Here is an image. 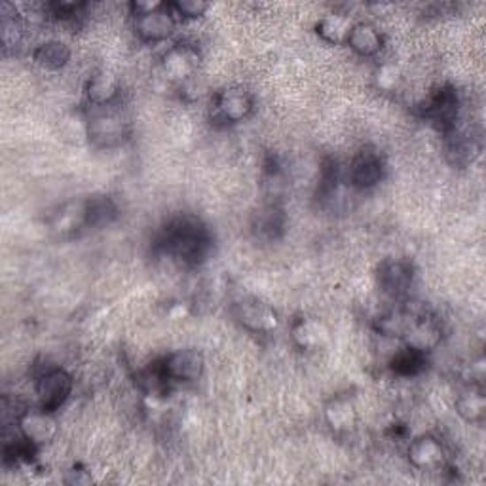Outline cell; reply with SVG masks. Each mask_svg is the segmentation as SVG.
<instances>
[{"instance_id": "14", "label": "cell", "mask_w": 486, "mask_h": 486, "mask_svg": "<svg viewBox=\"0 0 486 486\" xmlns=\"http://www.w3.org/2000/svg\"><path fill=\"white\" fill-rule=\"evenodd\" d=\"M291 335L295 344L306 351H318L329 343V331H327V327L321 321L310 318H302L295 321Z\"/></svg>"}, {"instance_id": "8", "label": "cell", "mask_w": 486, "mask_h": 486, "mask_svg": "<svg viewBox=\"0 0 486 486\" xmlns=\"http://www.w3.org/2000/svg\"><path fill=\"white\" fill-rule=\"evenodd\" d=\"M175 29V18L172 16V6H158L156 10L144 12L135 16V31L147 42L164 41Z\"/></svg>"}, {"instance_id": "2", "label": "cell", "mask_w": 486, "mask_h": 486, "mask_svg": "<svg viewBox=\"0 0 486 486\" xmlns=\"http://www.w3.org/2000/svg\"><path fill=\"white\" fill-rule=\"evenodd\" d=\"M73 391V378L63 369H48L36 380L38 409L56 413L69 399Z\"/></svg>"}, {"instance_id": "27", "label": "cell", "mask_w": 486, "mask_h": 486, "mask_svg": "<svg viewBox=\"0 0 486 486\" xmlns=\"http://www.w3.org/2000/svg\"><path fill=\"white\" fill-rule=\"evenodd\" d=\"M399 81H401V76H399V71L396 65H384V67H380L378 76H376V82L380 88L386 91H391L393 88H397Z\"/></svg>"}, {"instance_id": "26", "label": "cell", "mask_w": 486, "mask_h": 486, "mask_svg": "<svg viewBox=\"0 0 486 486\" xmlns=\"http://www.w3.org/2000/svg\"><path fill=\"white\" fill-rule=\"evenodd\" d=\"M209 4L200 3V0H182V3L172 4V10H175L182 18H200L205 14Z\"/></svg>"}, {"instance_id": "17", "label": "cell", "mask_w": 486, "mask_h": 486, "mask_svg": "<svg viewBox=\"0 0 486 486\" xmlns=\"http://www.w3.org/2000/svg\"><path fill=\"white\" fill-rule=\"evenodd\" d=\"M346 44L356 51V54L363 58H371L382 50L384 38L373 23H356L350 31Z\"/></svg>"}, {"instance_id": "24", "label": "cell", "mask_w": 486, "mask_h": 486, "mask_svg": "<svg viewBox=\"0 0 486 486\" xmlns=\"http://www.w3.org/2000/svg\"><path fill=\"white\" fill-rule=\"evenodd\" d=\"M479 154V147L473 139L458 135L451 141L449 144V156L452 158V162L458 166H466L473 162V158Z\"/></svg>"}, {"instance_id": "7", "label": "cell", "mask_w": 486, "mask_h": 486, "mask_svg": "<svg viewBox=\"0 0 486 486\" xmlns=\"http://www.w3.org/2000/svg\"><path fill=\"white\" fill-rule=\"evenodd\" d=\"M458 94L452 86H443L433 91L426 103V116L443 131H452L458 118Z\"/></svg>"}, {"instance_id": "13", "label": "cell", "mask_w": 486, "mask_h": 486, "mask_svg": "<svg viewBox=\"0 0 486 486\" xmlns=\"http://www.w3.org/2000/svg\"><path fill=\"white\" fill-rule=\"evenodd\" d=\"M409 462L416 469H436L444 462V449L437 437L420 436L409 444Z\"/></svg>"}, {"instance_id": "1", "label": "cell", "mask_w": 486, "mask_h": 486, "mask_svg": "<svg viewBox=\"0 0 486 486\" xmlns=\"http://www.w3.org/2000/svg\"><path fill=\"white\" fill-rule=\"evenodd\" d=\"M162 247L185 265H198L212 249V234L198 217L181 215L164 228Z\"/></svg>"}, {"instance_id": "19", "label": "cell", "mask_w": 486, "mask_h": 486, "mask_svg": "<svg viewBox=\"0 0 486 486\" xmlns=\"http://www.w3.org/2000/svg\"><path fill=\"white\" fill-rule=\"evenodd\" d=\"M283 225H285V215L282 209L275 205H266L255 215L253 230L257 232V235H260V238L274 240L283 232Z\"/></svg>"}, {"instance_id": "11", "label": "cell", "mask_w": 486, "mask_h": 486, "mask_svg": "<svg viewBox=\"0 0 486 486\" xmlns=\"http://www.w3.org/2000/svg\"><path fill=\"white\" fill-rule=\"evenodd\" d=\"M88 135L96 147H116L127 137V124L122 120V116L99 114L89 120Z\"/></svg>"}, {"instance_id": "15", "label": "cell", "mask_w": 486, "mask_h": 486, "mask_svg": "<svg viewBox=\"0 0 486 486\" xmlns=\"http://www.w3.org/2000/svg\"><path fill=\"white\" fill-rule=\"evenodd\" d=\"M118 94H120V82L109 71H99L88 81L86 96L96 107H107L118 97Z\"/></svg>"}, {"instance_id": "4", "label": "cell", "mask_w": 486, "mask_h": 486, "mask_svg": "<svg viewBox=\"0 0 486 486\" xmlns=\"http://www.w3.org/2000/svg\"><path fill=\"white\" fill-rule=\"evenodd\" d=\"M253 97L242 88L222 89L213 99L212 118L219 124H238L251 114Z\"/></svg>"}, {"instance_id": "5", "label": "cell", "mask_w": 486, "mask_h": 486, "mask_svg": "<svg viewBox=\"0 0 486 486\" xmlns=\"http://www.w3.org/2000/svg\"><path fill=\"white\" fill-rule=\"evenodd\" d=\"M413 266L406 260L388 258L378 266V285L393 298H401L413 285Z\"/></svg>"}, {"instance_id": "10", "label": "cell", "mask_w": 486, "mask_h": 486, "mask_svg": "<svg viewBox=\"0 0 486 486\" xmlns=\"http://www.w3.org/2000/svg\"><path fill=\"white\" fill-rule=\"evenodd\" d=\"M18 426H19L21 436L25 439H29L36 446L51 443V439H54L58 433V422L54 420V416L42 409L23 411L18 416Z\"/></svg>"}, {"instance_id": "21", "label": "cell", "mask_w": 486, "mask_h": 486, "mask_svg": "<svg viewBox=\"0 0 486 486\" xmlns=\"http://www.w3.org/2000/svg\"><path fill=\"white\" fill-rule=\"evenodd\" d=\"M351 27H353V23L350 21V18L331 14V16L321 18L315 29H318V35L323 38V41L331 42V44H344V42H348Z\"/></svg>"}, {"instance_id": "12", "label": "cell", "mask_w": 486, "mask_h": 486, "mask_svg": "<svg viewBox=\"0 0 486 486\" xmlns=\"http://www.w3.org/2000/svg\"><path fill=\"white\" fill-rule=\"evenodd\" d=\"M200 56L192 46L187 44H177L167 51L162 59V71L167 81L182 82L190 78L196 69H198Z\"/></svg>"}, {"instance_id": "9", "label": "cell", "mask_w": 486, "mask_h": 486, "mask_svg": "<svg viewBox=\"0 0 486 486\" xmlns=\"http://www.w3.org/2000/svg\"><path fill=\"white\" fill-rule=\"evenodd\" d=\"M384 177V160L380 152L373 149H363L353 158L350 167V181L358 189H373Z\"/></svg>"}, {"instance_id": "20", "label": "cell", "mask_w": 486, "mask_h": 486, "mask_svg": "<svg viewBox=\"0 0 486 486\" xmlns=\"http://www.w3.org/2000/svg\"><path fill=\"white\" fill-rule=\"evenodd\" d=\"M390 366L399 376H416L426 369V353L405 346L403 350L396 351V356L390 361Z\"/></svg>"}, {"instance_id": "25", "label": "cell", "mask_w": 486, "mask_h": 486, "mask_svg": "<svg viewBox=\"0 0 486 486\" xmlns=\"http://www.w3.org/2000/svg\"><path fill=\"white\" fill-rule=\"evenodd\" d=\"M21 36V25L18 18H10L6 12H3V42L6 48L16 46Z\"/></svg>"}, {"instance_id": "18", "label": "cell", "mask_w": 486, "mask_h": 486, "mask_svg": "<svg viewBox=\"0 0 486 486\" xmlns=\"http://www.w3.org/2000/svg\"><path fill=\"white\" fill-rule=\"evenodd\" d=\"M116 215H118V207L109 196H94V198H88L84 202L86 227L99 228L104 225H111V222L116 219Z\"/></svg>"}, {"instance_id": "22", "label": "cell", "mask_w": 486, "mask_h": 486, "mask_svg": "<svg viewBox=\"0 0 486 486\" xmlns=\"http://www.w3.org/2000/svg\"><path fill=\"white\" fill-rule=\"evenodd\" d=\"M71 59V50L65 42L50 41L35 50V61L46 69H61Z\"/></svg>"}, {"instance_id": "16", "label": "cell", "mask_w": 486, "mask_h": 486, "mask_svg": "<svg viewBox=\"0 0 486 486\" xmlns=\"http://www.w3.org/2000/svg\"><path fill=\"white\" fill-rule=\"evenodd\" d=\"M325 420L335 433H350L358 424L356 405L348 397H335L325 406Z\"/></svg>"}, {"instance_id": "3", "label": "cell", "mask_w": 486, "mask_h": 486, "mask_svg": "<svg viewBox=\"0 0 486 486\" xmlns=\"http://www.w3.org/2000/svg\"><path fill=\"white\" fill-rule=\"evenodd\" d=\"M234 315L238 323L255 335H270L280 325L275 310L258 298H245L234 306Z\"/></svg>"}, {"instance_id": "23", "label": "cell", "mask_w": 486, "mask_h": 486, "mask_svg": "<svg viewBox=\"0 0 486 486\" xmlns=\"http://www.w3.org/2000/svg\"><path fill=\"white\" fill-rule=\"evenodd\" d=\"M456 413L466 422H481L486 414V397L481 390L471 388L456 399Z\"/></svg>"}, {"instance_id": "6", "label": "cell", "mask_w": 486, "mask_h": 486, "mask_svg": "<svg viewBox=\"0 0 486 486\" xmlns=\"http://www.w3.org/2000/svg\"><path fill=\"white\" fill-rule=\"evenodd\" d=\"M162 369L174 382H194L204 373V356L198 350H181L162 361Z\"/></svg>"}]
</instances>
